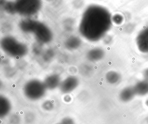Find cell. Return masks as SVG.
<instances>
[{"label": "cell", "mask_w": 148, "mask_h": 124, "mask_svg": "<svg viewBox=\"0 0 148 124\" xmlns=\"http://www.w3.org/2000/svg\"><path fill=\"white\" fill-rule=\"evenodd\" d=\"M26 87L27 95L29 99L36 100L40 98L43 95V90L42 87L40 86V83H30Z\"/></svg>", "instance_id": "cell-2"}, {"label": "cell", "mask_w": 148, "mask_h": 124, "mask_svg": "<svg viewBox=\"0 0 148 124\" xmlns=\"http://www.w3.org/2000/svg\"><path fill=\"white\" fill-rule=\"evenodd\" d=\"M76 80L74 79H68L64 83V86L62 87V89L63 91L65 92H68L71 89H73L74 86H75L76 83Z\"/></svg>", "instance_id": "cell-8"}, {"label": "cell", "mask_w": 148, "mask_h": 124, "mask_svg": "<svg viewBox=\"0 0 148 124\" xmlns=\"http://www.w3.org/2000/svg\"><path fill=\"white\" fill-rule=\"evenodd\" d=\"M60 124V123H58V124Z\"/></svg>", "instance_id": "cell-15"}, {"label": "cell", "mask_w": 148, "mask_h": 124, "mask_svg": "<svg viewBox=\"0 0 148 124\" xmlns=\"http://www.w3.org/2000/svg\"><path fill=\"white\" fill-rule=\"evenodd\" d=\"M106 78L109 83L114 84L119 81L120 75L118 73L115 71H110L106 74Z\"/></svg>", "instance_id": "cell-7"}, {"label": "cell", "mask_w": 148, "mask_h": 124, "mask_svg": "<svg viewBox=\"0 0 148 124\" xmlns=\"http://www.w3.org/2000/svg\"><path fill=\"white\" fill-rule=\"evenodd\" d=\"M136 43L141 52L148 53V27L142 30L137 36Z\"/></svg>", "instance_id": "cell-3"}, {"label": "cell", "mask_w": 148, "mask_h": 124, "mask_svg": "<svg viewBox=\"0 0 148 124\" xmlns=\"http://www.w3.org/2000/svg\"><path fill=\"white\" fill-rule=\"evenodd\" d=\"M145 104H146L147 106H148V99H147L146 101H145Z\"/></svg>", "instance_id": "cell-14"}, {"label": "cell", "mask_w": 148, "mask_h": 124, "mask_svg": "<svg viewBox=\"0 0 148 124\" xmlns=\"http://www.w3.org/2000/svg\"><path fill=\"white\" fill-rule=\"evenodd\" d=\"M60 123L61 124H75L73 120L69 117L64 118Z\"/></svg>", "instance_id": "cell-10"}, {"label": "cell", "mask_w": 148, "mask_h": 124, "mask_svg": "<svg viewBox=\"0 0 148 124\" xmlns=\"http://www.w3.org/2000/svg\"><path fill=\"white\" fill-rule=\"evenodd\" d=\"M88 16L89 37L92 40H98L110 28L112 17L106 9L99 6L92 8Z\"/></svg>", "instance_id": "cell-1"}, {"label": "cell", "mask_w": 148, "mask_h": 124, "mask_svg": "<svg viewBox=\"0 0 148 124\" xmlns=\"http://www.w3.org/2000/svg\"><path fill=\"white\" fill-rule=\"evenodd\" d=\"M136 94L143 96L148 94V80L144 79L138 82L133 86Z\"/></svg>", "instance_id": "cell-4"}, {"label": "cell", "mask_w": 148, "mask_h": 124, "mask_svg": "<svg viewBox=\"0 0 148 124\" xmlns=\"http://www.w3.org/2000/svg\"><path fill=\"white\" fill-rule=\"evenodd\" d=\"M123 21V17L121 15L117 14L112 17V21L116 24H121Z\"/></svg>", "instance_id": "cell-9"}, {"label": "cell", "mask_w": 148, "mask_h": 124, "mask_svg": "<svg viewBox=\"0 0 148 124\" xmlns=\"http://www.w3.org/2000/svg\"><path fill=\"white\" fill-rule=\"evenodd\" d=\"M11 103L7 99H1L0 100V116L1 118L5 117L11 110Z\"/></svg>", "instance_id": "cell-6"}, {"label": "cell", "mask_w": 148, "mask_h": 124, "mask_svg": "<svg viewBox=\"0 0 148 124\" xmlns=\"http://www.w3.org/2000/svg\"><path fill=\"white\" fill-rule=\"evenodd\" d=\"M136 95L133 86H129L123 89L120 93V100L123 102L132 100Z\"/></svg>", "instance_id": "cell-5"}, {"label": "cell", "mask_w": 148, "mask_h": 124, "mask_svg": "<svg viewBox=\"0 0 148 124\" xmlns=\"http://www.w3.org/2000/svg\"><path fill=\"white\" fill-rule=\"evenodd\" d=\"M53 104L50 102H45L43 104V108L47 111H50L53 108Z\"/></svg>", "instance_id": "cell-11"}, {"label": "cell", "mask_w": 148, "mask_h": 124, "mask_svg": "<svg viewBox=\"0 0 148 124\" xmlns=\"http://www.w3.org/2000/svg\"><path fill=\"white\" fill-rule=\"evenodd\" d=\"M143 76L145 79L148 80V68L145 70L143 72Z\"/></svg>", "instance_id": "cell-13"}, {"label": "cell", "mask_w": 148, "mask_h": 124, "mask_svg": "<svg viewBox=\"0 0 148 124\" xmlns=\"http://www.w3.org/2000/svg\"><path fill=\"white\" fill-rule=\"evenodd\" d=\"M10 121L12 124H18L19 122V118L18 116L14 115L10 119Z\"/></svg>", "instance_id": "cell-12"}]
</instances>
